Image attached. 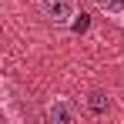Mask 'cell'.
<instances>
[{
  "instance_id": "cell-1",
  "label": "cell",
  "mask_w": 124,
  "mask_h": 124,
  "mask_svg": "<svg viewBox=\"0 0 124 124\" xmlns=\"http://www.w3.org/2000/svg\"><path fill=\"white\" fill-rule=\"evenodd\" d=\"M37 3H40V14L50 23L67 27V23H74V17H77V3L74 0H37Z\"/></svg>"
},
{
  "instance_id": "cell-2",
  "label": "cell",
  "mask_w": 124,
  "mask_h": 124,
  "mask_svg": "<svg viewBox=\"0 0 124 124\" xmlns=\"http://www.w3.org/2000/svg\"><path fill=\"white\" fill-rule=\"evenodd\" d=\"M47 121L50 124H74V104L67 97H54L47 104Z\"/></svg>"
},
{
  "instance_id": "cell-3",
  "label": "cell",
  "mask_w": 124,
  "mask_h": 124,
  "mask_svg": "<svg viewBox=\"0 0 124 124\" xmlns=\"http://www.w3.org/2000/svg\"><path fill=\"white\" fill-rule=\"evenodd\" d=\"M94 3H97L114 23H121V27H124V0H94Z\"/></svg>"
},
{
  "instance_id": "cell-4",
  "label": "cell",
  "mask_w": 124,
  "mask_h": 124,
  "mask_svg": "<svg viewBox=\"0 0 124 124\" xmlns=\"http://www.w3.org/2000/svg\"><path fill=\"white\" fill-rule=\"evenodd\" d=\"M87 107H91L94 114H104V111H107V94H101V91H91V94H87Z\"/></svg>"
}]
</instances>
